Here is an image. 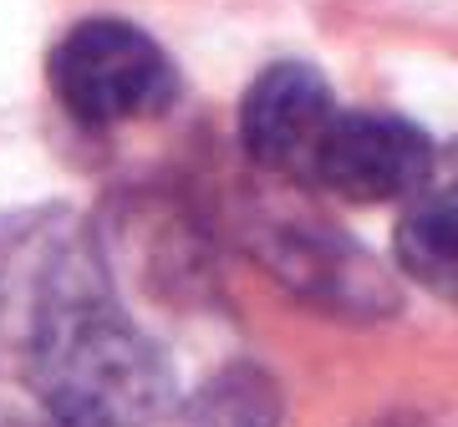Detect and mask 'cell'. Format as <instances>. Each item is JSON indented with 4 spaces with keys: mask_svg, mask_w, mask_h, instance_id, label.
Returning a JSON list of instances; mask_svg holds the SVG:
<instances>
[{
    "mask_svg": "<svg viewBox=\"0 0 458 427\" xmlns=\"http://www.w3.org/2000/svg\"><path fill=\"white\" fill-rule=\"evenodd\" d=\"M26 372L56 427H153L174 412V366L107 296L82 245L41 255L26 290Z\"/></svg>",
    "mask_w": 458,
    "mask_h": 427,
    "instance_id": "1",
    "label": "cell"
},
{
    "mask_svg": "<svg viewBox=\"0 0 458 427\" xmlns=\"http://www.w3.org/2000/svg\"><path fill=\"white\" fill-rule=\"evenodd\" d=\"M51 97L87 128L164 117L183 97V77L143 26L123 16L77 21L47 56Z\"/></svg>",
    "mask_w": 458,
    "mask_h": 427,
    "instance_id": "2",
    "label": "cell"
},
{
    "mask_svg": "<svg viewBox=\"0 0 458 427\" xmlns=\"http://www.w3.org/2000/svg\"><path fill=\"white\" fill-rule=\"evenodd\" d=\"M438 148L412 117L397 113H336L327 138L316 148L311 183L346 204H397V198H418L433 183Z\"/></svg>",
    "mask_w": 458,
    "mask_h": 427,
    "instance_id": "3",
    "label": "cell"
},
{
    "mask_svg": "<svg viewBox=\"0 0 458 427\" xmlns=\"http://www.w3.org/2000/svg\"><path fill=\"white\" fill-rule=\"evenodd\" d=\"M331 117H336V97L321 66L270 62L240 102V143L255 168L276 179L311 183L316 148L327 138Z\"/></svg>",
    "mask_w": 458,
    "mask_h": 427,
    "instance_id": "4",
    "label": "cell"
},
{
    "mask_svg": "<svg viewBox=\"0 0 458 427\" xmlns=\"http://www.w3.org/2000/svg\"><path fill=\"white\" fill-rule=\"evenodd\" d=\"M270 264L280 270V280L295 296L321 306V311L382 315L397 306L393 285L377 270V260L352 239H342L336 230H311V224L280 230L276 245H270Z\"/></svg>",
    "mask_w": 458,
    "mask_h": 427,
    "instance_id": "5",
    "label": "cell"
},
{
    "mask_svg": "<svg viewBox=\"0 0 458 427\" xmlns=\"http://www.w3.org/2000/svg\"><path fill=\"white\" fill-rule=\"evenodd\" d=\"M397 270L428 296L458 306V188H423L393 234Z\"/></svg>",
    "mask_w": 458,
    "mask_h": 427,
    "instance_id": "6",
    "label": "cell"
},
{
    "mask_svg": "<svg viewBox=\"0 0 458 427\" xmlns=\"http://www.w3.org/2000/svg\"><path fill=\"white\" fill-rule=\"evenodd\" d=\"M280 387L255 362H234L214 372L183 407V427H276Z\"/></svg>",
    "mask_w": 458,
    "mask_h": 427,
    "instance_id": "7",
    "label": "cell"
}]
</instances>
